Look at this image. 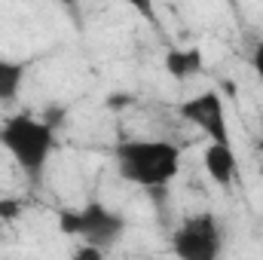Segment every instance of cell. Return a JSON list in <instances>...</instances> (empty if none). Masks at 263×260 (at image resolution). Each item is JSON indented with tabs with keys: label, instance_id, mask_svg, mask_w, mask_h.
Returning <instances> with one entry per match:
<instances>
[{
	"label": "cell",
	"instance_id": "obj_6",
	"mask_svg": "<svg viewBox=\"0 0 263 260\" xmlns=\"http://www.w3.org/2000/svg\"><path fill=\"white\" fill-rule=\"evenodd\" d=\"M202 165L217 187H230L239 181V156L233 153V144H208L202 153Z\"/></svg>",
	"mask_w": 263,
	"mask_h": 260
},
{
	"label": "cell",
	"instance_id": "obj_11",
	"mask_svg": "<svg viewBox=\"0 0 263 260\" xmlns=\"http://www.w3.org/2000/svg\"><path fill=\"white\" fill-rule=\"evenodd\" d=\"M126 104H132V98L126 92H117V95L107 98V107H110V110H120V107H126Z\"/></svg>",
	"mask_w": 263,
	"mask_h": 260
},
{
	"label": "cell",
	"instance_id": "obj_13",
	"mask_svg": "<svg viewBox=\"0 0 263 260\" xmlns=\"http://www.w3.org/2000/svg\"><path fill=\"white\" fill-rule=\"evenodd\" d=\"M257 150L263 153V132H260V138H257Z\"/></svg>",
	"mask_w": 263,
	"mask_h": 260
},
{
	"label": "cell",
	"instance_id": "obj_14",
	"mask_svg": "<svg viewBox=\"0 0 263 260\" xmlns=\"http://www.w3.org/2000/svg\"><path fill=\"white\" fill-rule=\"evenodd\" d=\"M141 260H156V257H141Z\"/></svg>",
	"mask_w": 263,
	"mask_h": 260
},
{
	"label": "cell",
	"instance_id": "obj_12",
	"mask_svg": "<svg viewBox=\"0 0 263 260\" xmlns=\"http://www.w3.org/2000/svg\"><path fill=\"white\" fill-rule=\"evenodd\" d=\"M251 65H254V73L263 80V40L254 46V55H251Z\"/></svg>",
	"mask_w": 263,
	"mask_h": 260
},
{
	"label": "cell",
	"instance_id": "obj_3",
	"mask_svg": "<svg viewBox=\"0 0 263 260\" xmlns=\"http://www.w3.org/2000/svg\"><path fill=\"white\" fill-rule=\"evenodd\" d=\"M59 227L65 236H77L83 245H95L101 251H107L110 245H117L126 233V217L101 202H86L83 208H67L59 214Z\"/></svg>",
	"mask_w": 263,
	"mask_h": 260
},
{
	"label": "cell",
	"instance_id": "obj_2",
	"mask_svg": "<svg viewBox=\"0 0 263 260\" xmlns=\"http://www.w3.org/2000/svg\"><path fill=\"white\" fill-rule=\"evenodd\" d=\"M0 147H6V153L31 181H40L55 150V126L31 114H9L0 123Z\"/></svg>",
	"mask_w": 263,
	"mask_h": 260
},
{
	"label": "cell",
	"instance_id": "obj_5",
	"mask_svg": "<svg viewBox=\"0 0 263 260\" xmlns=\"http://www.w3.org/2000/svg\"><path fill=\"white\" fill-rule=\"evenodd\" d=\"M178 114L193 123L211 144H230V126H227V110H223V98L214 89H205L193 98L178 104Z\"/></svg>",
	"mask_w": 263,
	"mask_h": 260
},
{
	"label": "cell",
	"instance_id": "obj_8",
	"mask_svg": "<svg viewBox=\"0 0 263 260\" xmlns=\"http://www.w3.org/2000/svg\"><path fill=\"white\" fill-rule=\"evenodd\" d=\"M28 62H12V59H0V104H9L18 98V89L25 83Z\"/></svg>",
	"mask_w": 263,
	"mask_h": 260
},
{
	"label": "cell",
	"instance_id": "obj_9",
	"mask_svg": "<svg viewBox=\"0 0 263 260\" xmlns=\"http://www.w3.org/2000/svg\"><path fill=\"white\" fill-rule=\"evenodd\" d=\"M22 199H15V196H3L0 199V220H18L22 217Z\"/></svg>",
	"mask_w": 263,
	"mask_h": 260
},
{
	"label": "cell",
	"instance_id": "obj_4",
	"mask_svg": "<svg viewBox=\"0 0 263 260\" xmlns=\"http://www.w3.org/2000/svg\"><path fill=\"white\" fill-rule=\"evenodd\" d=\"M172 254L178 260H220V227L214 214L199 211L181 220L168 239Z\"/></svg>",
	"mask_w": 263,
	"mask_h": 260
},
{
	"label": "cell",
	"instance_id": "obj_1",
	"mask_svg": "<svg viewBox=\"0 0 263 260\" xmlns=\"http://www.w3.org/2000/svg\"><path fill=\"white\" fill-rule=\"evenodd\" d=\"M117 172L123 181L144 190L168 187L181 172V147L162 138H132L114 147Z\"/></svg>",
	"mask_w": 263,
	"mask_h": 260
},
{
	"label": "cell",
	"instance_id": "obj_7",
	"mask_svg": "<svg viewBox=\"0 0 263 260\" xmlns=\"http://www.w3.org/2000/svg\"><path fill=\"white\" fill-rule=\"evenodd\" d=\"M162 65H165V73H168L172 80H190V77L202 73V67H205V55H202V49H196V46H187V49H168Z\"/></svg>",
	"mask_w": 263,
	"mask_h": 260
},
{
	"label": "cell",
	"instance_id": "obj_10",
	"mask_svg": "<svg viewBox=\"0 0 263 260\" xmlns=\"http://www.w3.org/2000/svg\"><path fill=\"white\" fill-rule=\"evenodd\" d=\"M70 260H104V251L95 248V245H77Z\"/></svg>",
	"mask_w": 263,
	"mask_h": 260
}]
</instances>
